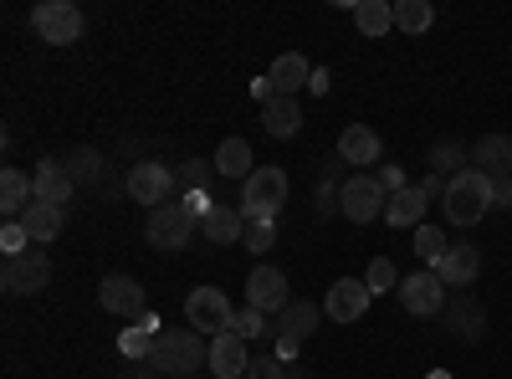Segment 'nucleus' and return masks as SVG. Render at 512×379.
Wrapping results in <instances>:
<instances>
[{"instance_id":"1","label":"nucleus","mask_w":512,"mask_h":379,"mask_svg":"<svg viewBox=\"0 0 512 379\" xmlns=\"http://www.w3.org/2000/svg\"><path fill=\"white\" fill-rule=\"evenodd\" d=\"M200 364H210V344L195 328H164L149 354V369H164L169 379H190Z\"/></svg>"},{"instance_id":"2","label":"nucleus","mask_w":512,"mask_h":379,"mask_svg":"<svg viewBox=\"0 0 512 379\" xmlns=\"http://www.w3.org/2000/svg\"><path fill=\"white\" fill-rule=\"evenodd\" d=\"M441 205H446V221H451V226H477L487 210H492V180H487L482 170H456V175L446 180Z\"/></svg>"},{"instance_id":"3","label":"nucleus","mask_w":512,"mask_h":379,"mask_svg":"<svg viewBox=\"0 0 512 379\" xmlns=\"http://www.w3.org/2000/svg\"><path fill=\"white\" fill-rule=\"evenodd\" d=\"M185 323L205 339H221V333H236V308L221 287H195L185 298Z\"/></svg>"},{"instance_id":"4","label":"nucleus","mask_w":512,"mask_h":379,"mask_svg":"<svg viewBox=\"0 0 512 379\" xmlns=\"http://www.w3.org/2000/svg\"><path fill=\"white\" fill-rule=\"evenodd\" d=\"M282 200H287V175L277 170V164H267V170H256L241 185V216L246 221H277Z\"/></svg>"},{"instance_id":"5","label":"nucleus","mask_w":512,"mask_h":379,"mask_svg":"<svg viewBox=\"0 0 512 379\" xmlns=\"http://www.w3.org/2000/svg\"><path fill=\"white\" fill-rule=\"evenodd\" d=\"M384 205H390V195H384V185L374 175H349L344 190H338V216L354 221V226L384 221Z\"/></svg>"},{"instance_id":"6","label":"nucleus","mask_w":512,"mask_h":379,"mask_svg":"<svg viewBox=\"0 0 512 379\" xmlns=\"http://www.w3.org/2000/svg\"><path fill=\"white\" fill-rule=\"evenodd\" d=\"M31 31L41 41H52V47H72V41L82 36V11L72 6V0H41V6L31 11Z\"/></svg>"},{"instance_id":"7","label":"nucleus","mask_w":512,"mask_h":379,"mask_svg":"<svg viewBox=\"0 0 512 379\" xmlns=\"http://www.w3.org/2000/svg\"><path fill=\"white\" fill-rule=\"evenodd\" d=\"M195 216L185 205H159V210H149V226H144V236H149V246H159V251H180V246H190V236H195Z\"/></svg>"},{"instance_id":"8","label":"nucleus","mask_w":512,"mask_h":379,"mask_svg":"<svg viewBox=\"0 0 512 379\" xmlns=\"http://www.w3.org/2000/svg\"><path fill=\"white\" fill-rule=\"evenodd\" d=\"M123 190L134 195L139 205L159 210V205L169 200V190H175V170H169V164H159V159H144V164H134V170H128Z\"/></svg>"},{"instance_id":"9","label":"nucleus","mask_w":512,"mask_h":379,"mask_svg":"<svg viewBox=\"0 0 512 379\" xmlns=\"http://www.w3.org/2000/svg\"><path fill=\"white\" fill-rule=\"evenodd\" d=\"M369 303H374L369 282H359V277H338V282L328 287V298H323V318H333V323H359V318L369 313Z\"/></svg>"},{"instance_id":"10","label":"nucleus","mask_w":512,"mask_h":379,"mask_svg":"<svg viewBox=\"0 0 512 379\" xmlns=\"http://www.w3.org/2000/svg\"><path fill=\"white\" fill-rule=\"evenodd\" d=\"M0 282H6V292H41V287L52 282L47 251L31 246V251H21V257H6V272H0Z\"/></svg>"},{"instance_id":"11","label":"nucleus","mask_w":512,"mask_h":379,"mask_svg":"<svg viewBox=\"0 0 512 379\" xmlns=\"http://www.w3.org/2000/svg\"><path fill=\"white\" fill-rule=\"evenodd\" d=\"M246 308H256V313H287L292 308V298H287V277L277 272V267H256L251 277H246Z\"/></svg>"},{"instance_id":"12","label":"nucleus","mask_w":512,"mask_h":379,"mask_svg":"<svg viewBox=\"0 0 512 379\" xmlns=\"http://www.w3.org/2000/svg\"><path fill=\"white\" fill-rule=\"evenodd\" d=\"M400 303H405V313H415V318H431V313L446 308V282H441L436 272H415V277L400 282Z\"/></svg>"},{"instance_id":"13","label":"nucleus","mask_w":512,"mask_h":379,"mask_svg":"<svg viewBox=\"0 0 512 379\" xmlns=\"http://www.w3.org/2000/svg\"><path fill=\"white\" fill-rule=\"evenodd\" d=\"M98 303L113 313V318H144L149 308H144V287L134 282V277H123V272H113V277H103V287H98Z\"/></svg>"},{"instance_id":"14","label":"nucleus","mask_w":512,"mask_h":379,"mask_svg":"<svg viewBox=\"0 0 512 379\" xmlns=\"http://www.w3.org/2000/svg\"><path fill=\"white\" fill-rule=\"evenodd\" d=\"M446 287H472L477 282V272H482V251L477 246H466V241H451V251L431 267Z\"/></svg>"},{"instance_id":"15","label":"nucleus","mask_w":512,"mask_h":379,"mask_svg":"<svg viewBox=\"0 0 512 379\" xmlns=\"http://www.w3.org/2000/svg\"><path fill=\"white\" fill-rule=\"evenodd\" d=\"M31 185H36V200H41V205H67L72 190H77V180H72V170H67L62 159H41L36 175H31Z\"/></svg>"},{"instance_id":"16","label":"nucleus","mask_w":512,"mask_h":379,"mask_svg":"<svg viewBox=\"0 0 512 379\" xmlns=\"http://www.w3.org/2000/svg\"><path fill=\"white\" fill-rule=\"evenodd\" d=\"M210 369H216L221 379H246L251 354H246L241 333H221V339H210Z\"/></svg>"},{"instance_id":"17","label":"nucleus","mask_w":512,"mask_h":379,"mask_svg":"<svg viewBox=\"0 0 512 379\" xmlns=\"http://www.w3.org/2000/svg\"><path fill=\"white\" fill-rule=\"evenodd\" d=\"M241 231H246L241 205H216V210H210V216L200 221V236H205L210 246H236V241H241Z\"/></svg>"},{"instance_id":"18","label":"nucleus","mask_w":512,"mask_h":379,"mask_svg":"<svg viewBox=\"0 0 512 379\" xmlns=\"http://www.w3.org/2000/svg\"><path fill=\"white\" fill-rule=\"evenodd\" d=\"M338 159L344 164H374L379 159V134L369 123H349L344 134H338Z\"/></svg>"},{"instance_id":"19","label":"nucleus","mask_w":512,"mask_h":379,"mask_svg":"<svg viewBox=\"0 0 512 379\" xmlns=\"http://www.w3.org/2000/svg\"><path fill=\"white\" fill-rule=\"evenodd\" d=\"M31 200H36V185L21 170H11V164H6V170H0V210H6L11 221H21L26 210H31Z\"/></svg>"},{"instance_id":"20","label":"nucleus","mask_w":512,"mask_h":379,"mask_svg":"<svg viewBox=\"0 0 512 379\" xmlns=\"http://www.w3.org/2000/svg\"><path fill=\"white\" fill-rule=\"evenodd\" d=\"M425 200L431 195H425L420 185H405L400 195H390V205H384V221H390L395 231L400 226H425Z\"/></svg>"},{"instance_id":"21","label":"nucleus","mask_w":512,"mask_h":379,"mask_svg":"<svg viewBox=\"0 0 512 379\" xmlns=\"http://www.w3.org/2000/svg\"><path fill=\"white\" fill-rule=\"evenodd\" d=\"M262 129H267L272 139H292L297 129H303V108L277 93L272 103H262Z\"/></svg>"},{"instance_id":"22","label":"nucleus","mask_w":512,"mask_h":379,"mask_svg":"<svg viewBox=\"0 0 512 379\" xmlns=\"http://www.w3.org/2000/svg\"><path fill=\"white\" fill-rule=\"evenodd\" d=\"M308 82H313V67H308L303 52H287V57L272 62V88H277L282 98H292L297 88H308Z\"/></svg>"},{"instance_id":"23","label":"nucleus","mask_w":512,"mask_h":379,"mask_svg":"<svg viewBox=\"0 0 512 379\" xmlns=\"http://www.w3.org/2000/svg\"><path fill=\"white\" fill-rule=\"evenodd\" d=\"M21 226H26V236H31L36 246L57 241V236H62V205H41V200H31V210L21 216Z\"/></svg>"},{"instance_id":"24","label":"nucleus","mask_w":512,"mask_h":379,"mask_svg":"<svg viewBox=\"0 0 512 379\" xmlns=\"http://www.w3.org/2000/svg\"><path fill=\"white\" fill-rule=\"evenodd\" d=\"M277 333H282V344H303L318 333V303H292L282 318H277Z\"/></svg>"},{"instance_id":"25","label":"nucleus","mask_w":512,"mask_h":379,"mask_svg":"<svg viewBox=\"0 0 512 379\" xmlns=\"http://www.w3.org/2000/svg\"><path fill=\"white\" fill-rule=\"evenodd\" d=\"M154 328H159L154 313H144L134 328H123V333H118V354H123V359H149L154 344H159V333H154Z\"/></svg>"},{"instance_id":"26","label":"nucleus","mask_w":512,"mask_h":379,"mask_svg":"<svg viewBox=\"0 0 512 379\" xmlns=\"http://www.w3.org/2000/svg\"><path fill=\"white\" fill-rule=\"evenodd\" d=\"M210 164H216V175H226V180H251L256 170H251V144L246 139H226L221 149H216V159H210Z\"/></svg>"},{"instance_id":"27","label":"nucleus","mask_w":512,"mask_h":379,"mask_svg":"<svg viewBox=\"0 0 512 379\" xmlns=\"http://www.w3.org/2000/svg\"><path fill=\"white\" fill-rule=\"evenodd\" d=\"M472 159L482 164V175H512V134H487Z\"/></svg>"},{"instance_id":"28","label":"nucleus","mask_w":512,"mask_h":379,"mask_svg":"<svg viewBox=\"0 0 512 379\" xmlns=\"http://www.w3.org/2000/svg\"><path fill=\"white\" fill-rule=\"evenodd\" d=\"M354 26H359L364 36L395 31V6H390V0H359V6H354Z\"/></svg>"},{"instance_id":"29","label":"nucleus","mask_w":512,"mask_h":379,"mask_svg":"<svg viewBox=\"0 0 512 379\" xmlns=\"http://www.w3.org/2000/svg\"><path fill=\"white\" fill-rule=\"evenodd\" d=\"M431 21H436V6H431V0H400V6H395V26L410 31V36L431 31Z\"/></svg>"},{"instance_id":"30","label":"nucleus","mask_w":512,"mask_h":379,"mask_svg":"<svg viewBox=\"0 0 512 379\" xmlns=\"http://www.w3.org/2000/svg\"><path fill=\"white\" fill-rule=\"evenodd\" d=\"M210 180H216V164H205V159H190V164H180V170H175V185L185 195H205Z\"/></svg>"},{"instance_id":"31","label":"nucleus","mask_w":512,"mask_h":379,"mask_svg":"<svg viewBox=\"0 0 512 379\" xmlns=\"http://www.w3.org/2000/svg\"><path fill=\"white\" fill-rule=\"evenodd\" d=\"M446 251H451V241L441 236V226H415V257H420V262L436 267Z\"/></svg>"},{"instance_id":"32","label":"nucleus","mask_w":512,"mask_h":379,"mask_svg":"<svg viewBox=\"0 0 512 379\" xmlns=\"http://www.w3.org/2000/svg\"><path fill=\"white\" fill-rule=\"evenodd\" d=\"M67 170H72V180H77V185H82V180H103V154L82 144V149H72Z\"/></svg>"},{"instance_id":"33","label":"nucleus","mask_w":512,"mask_h":379,"mask_svg":"<svg viewBox=\"0 0 512 379\" xmlns=\"http://www.w3.org/2000/svg\"><path fill=\"white\" fill-rule=\"evenodd\" d=\"M364 282H369L374 298H379V292H400V272H395V262H384V257H374V262H369Z\"/></svg>"},{"instance_id":"34","label":"nucleus","mask_w":512,"mask_h":379,"mask_svg":"<svg viewBox=\"0 0 512 379\" xmlns=\"http://www.w3.org/2000/svg\"><path fill=\"white\" fill-rule=\"evenodd\" d=\"M272 241H277V221H246V231H241L246 251H272Z\"/></svg>"},{"instance_id":"35","label":"nucleus","mask_w":512,"mask_h":379,"mask_svg":"<svg viewBox=\"0 0 512 379\" xmlns=\"http://www.w3.org/2000/svg\"><path fill=\"white\" fill-rule=\"evenodd\" d=\"M36 241L26 236V226L21 221H6V231H0V251H6V257H21V251H31Z\"/></svg>"},{"instance_id":"36","label":"nucleus","mask_w":512,"mask_h":379,"mask_svg":"<svg viewBox=\"0 0 512 379\" xmlns=\"http://www.w3.org/2000/svg\"><path fill=\"white\" fill-rule=\"evenodd\" d=\"M451 323H456L461 339H482V318H477L472 303H456V308H451Z\"/></svg>"},{"instance_id":"37","label":"nucleus","mask_w":512,"mask_h":379,"mask_svg":"<svg viewBox=\"0 0 512 379\" xmlns=\"http://www.w3.org/2000/svg\"><path fill=\"white\" fill-rule=\"evenodd\" d=\"M262 318H267V313H256V308L236 313V333H241V339H262V333H267V328H262Z\"/></svg>"},{"instance_id":"38","label":"nucleus","mask_w":512,"mask_h":379,"mask_svg":"<svg viewBox=\"0 0 512 379\" xmlns=\"http://www.w3.org/2000/svg\"><path fill=\"white\" fill-rule=\"evenodd\" d=\"M492 180V210H507L512 205V175H487Z\"/></svg>"},{"instance_id":"39","label":"nucleus","mask_w":512,"mask_h":379,"mask_svg":"<svg viewBox=\"0 0 512 379\" xmlns=\"http://www.w3.org/2000/svg\"><path fill=\"white\" fill-rule=\"evenodd\" d=\"M374 180L384 185V195H400V190H405V170H400V164H384Z\"/></svg>"},{"instance_id":"40","label":"nucleus","mask_w":512,"mask_h":379,"mask_svg":"<svg viewBox=\"0 0 512 379\" xmlns=\"http://www.w3.org/2000/svg\"><path fill=\"white\" fill-rule=\"evenodd\" d=\"M246 379H282V364H277V359H251Z\"/></svg>"},{"instance_id":"41","label":"nucleus","mask_w":512,"mask_h":379,"mask_svg":"<svg viewBox=\"0 0 512 379\" xmlns=\"http://www.w3.org/2000/svg\"><path fill=\"white\" fill-rule=\"evenodd\" d=\"M456 159H461V149H456V144H436V149H431V164H436V175H441V170H451Z\"/></svg>"},{"instance_id":"42","label":"nucleus","mask_w":512,"mask_h":379,"mask_svg":"<svg viewBox=\"0 0 512 379\" xmlns=\"http://www.w3.org/2000/svg\"><path fill=\"white\" fill-rule=\"evenodd\" d=\"M431 379H451V374H431Z\"/></svg>"},{"instance_id":"43","label":"nucleus","mask_w":512,"mask_h":379,"mask_svg":"<svg viewBox=\"0 0 512 379\" xmlns=\"http://www.w3.org/2000/svg\"><path fill=\"white\" fill-rule=\"evenodd\" d=\"M190 379H195V374H190Z\"/></svg>"}]
</instances>
